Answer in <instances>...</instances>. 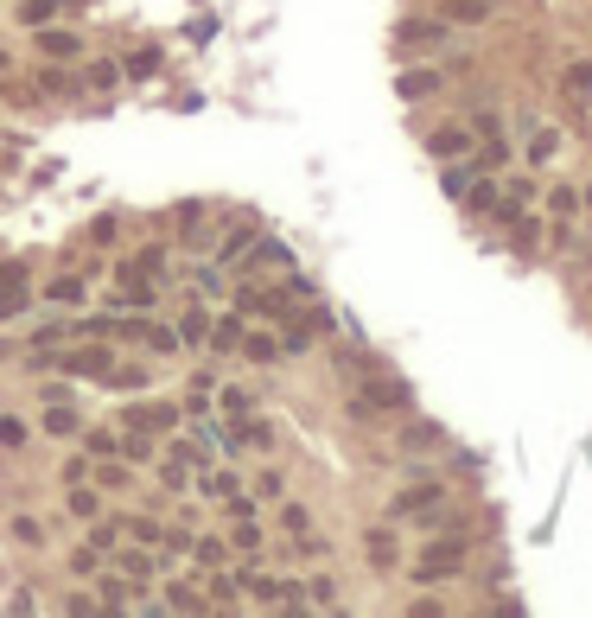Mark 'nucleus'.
Instances as JSON below:
<instances>
[{"label": "nucleus", "instance_id": "nucleus-42", "mask_svg": "<svg viewBox=\"0 0 592 618\" xmlns=\"http://www.w3.org/2000/svg\"><path fill=\"white\" fill-rule=\"evenodd\" d=\"M13 542H20V548H45V529H39V517H13Z\"/></svg>", "mask_w": 592, "mask_h": 618}, {"label": "nucleus", "instance_id": "nucleus-45", "mask_svg": "<svg viewBox=\"0 0 592 618\" xmlns=\"http://www.w3.org/2000/svg\"><path fill=\"white\" fill-rule=\"evenodd\" d=\"M90 243H96V249H115V217H96V223H90Z\"/></svg>", "mask_w": 592, "mask_h": 618}, {"label": "nucleus", "instance_id": "nucleus-27", "mask_svg": "<svg viewBox=\"0 0 592 618\" xmlns=\"http://www.w3.org/2000/svg\"><path fill=\"white\" fill-rule=\"evenodd\" d=\"M306 606L332 612V606H338V580H332V574H312V580H306Z\"/></svg>", "mask_w": 592, "mask_h": 618}, {"label": "nucleus", "instance_id": "nucleus-4", "mask_svg": "<svg viewBox=\"0 0 592 618\" xmlns=\"http://www.w3.org/2000/svg\"><path fill=\"white\" fill-rule=\"evenodd\" d=\"M440 497H446L440 478H414V485H402V491L389 497V517H421V510L440 504Z\"/></svg>", "mask_w": 592, "mask_h": 618}, {"label": "nucleus", "instance_id": "nucleus-15", "mask_svg": "<svg viewBox=\"0 0 592 618\" xmlns=\"http://www.w3.org/2000/svg\"><path fill=\"white\" fill-rule=\"evenodd\" d=\"M77 90H83V77H71L58 58H45V64H39V96H77Z\"/></svg>", "mask_w": 592, "mask_h": 618}, {"label": "nucleus", "instance_id": "nucleus-20", "mask_svg": "<svg viewBox=\"0 0 592 618\" xmlns=\"http://www.w3.org/2000/svg\"><path fill=\"white\" fill-rule=\"evenodd\" d=\"M561 96L586 109V102H592V64H567V71H561Z\"/></svg>", "mask_w": 592, "mask_h": 618}, {"label": "nucleus", "instance_id": "nucleus-44", "mask_svg": "<svg viewBox=\"0 0 592 618\" xmlns=\"http://www.w3.org/2000/svg\"><path fill=\"white\" fill-rule=\"evenodd\" d=\"M32 434H26V421L20 415H0V446H7V453H13V446H26Z\"/></svg>", "mask_w": 592, "mask_h": 618}, {"label": "nucleus", "instance_id": "nucleus-8", "mask_svg": "<svg viewBox=\"0 0 592 618\" xmlns=\"http://www.w3.org/2000/svg\"><path fill=\"white\" fill-rule=\"evenodd\" d=\"M153 478H160L166 491H191V478H198V466H191V459L179 453V446H172V453H160V459H153Z\"/></svg>", "mask_w": 592, "mask_h": 618}, {"label": "nucleus", "instance_id": "nucleus-19", "mask_svg": "<svg viewBox=\"0 0 592 618\" xmlns=\"http://www.w3.org/2000/svg\"><path fill=\"white\" fill-rule=\"evenodd\" d=\"M211 351H242V313H223L211 319V338H204Z\"/></svg>", "mask_w": 592, "mask_h": 618}, {"label": "nucleus", "instance_id": "nucleus-33", "mask_svg": "<svg viewBox=\"0 0 592 618\" xmlns=\"http://www.w3.org/2000/svg\"><path fill=\"white\" fill-rule=\"evenodd\" d=\"M554 153H561V134H554V128H535V134H529V160H535V166H548Z\"/></svg>", "mask_w": 592, "mask_h": 618}, {"label": "nucleus", "instance_id": "nucleus-32", "mask_svg": "<svg viewBox=\"0 0 592 618\" xmlns=\"http://www.w3.org/2000/svg\"><path fill=\"white\" fill-rule=\"evenodd\" d=\"M242 357H249V364H274V357H281V338H268V332L242 338Z\"/></svg>", "mask_w": 592, "mask_h": 618}, {"label": "nucleus", "instance_id": "nucleus-26", "mask_svg": "<svg viewBox=\"0 0 592 618\" xmlns=\"http://www.w3.org/2000/svg\"><path fill=\"white\" fill-rule=\"evenodd\" d=\"M446 13L459 26H478V20H491V13H497V0H446Z\"/></svg>", "mask_w": 592, "mask_h": 618}, {"label": "nucleus", "instance_id": "nucleus-7", "mask_svg": "<svg viewBox=\"0 0 592 618\" xmlns=\"http://www.w3.org/2000/svg\"><path fill=\"white\" fill-rule=\"evenodd\" d=\"M32 39H39V58H58V64H77V58H83V39H77L71 26H58V32H51V26H32Z\"/></svg>", "mask_w": 592, "mask_h": 618}, {"label": "nucleus", "instance_id": "nucleus-24", "mask_svg": "<svg viewBox=\"0 0 592 618\" xmlns=\"http://www.w3.org/2000/svg\"><path fill=\"white\" fill-rule=\"evenodd\" d=\"M402 45H440L446 39V26L440 20H402V32H395Z\"/></svg>", "mask_w": 592, "mask_h": 618}, {"label": "nucleus", "instance_id": "nucleus-53", "mask_svg": "<svg viewBox=\"0 0 592 618\" xmlns=\"http://www.w3.org/2000/svg\"><path fill=\"white\" fill-rule=\"evenodd\" d=\"M586 204H592V185H586Z\"/></svg>", "mask_w": 592, "mask_h": 618}, {"label": "nucleus", "instance_id": "nucleus-39", "mask_svg": "<svg viewBox=\"0 0 592 618\" xmlns=\"http://www.w3.org/2000/svg\"><path fill=\"white\" fill-rule=\"evenodd\" d=\"M58 20V0H20V26H45Z\"/></svg>", "mask_w": 592, "mask_h": 618}, {"label": "nucleus", "instance_id": "nucleus-36", "mask_svg": "<svg viewBox=\"0 0 592 618\" xmlns=\"http://www.w3.org/2000/svg\"><path fill=\"white\" fill-rule=\"evenodd\" d=\"M211 338V313H185L179 319V345H204Z\"/></svg>", "mask_w": 592, "mask_h": 618}, {"label": "nucleus", "instance_id": "nucleus-37", "mask_svg": "<svg viewBox=\"0 0 592 618\" xmlns=\"http://www.w3.org/2000/svg\"><path fill=\"white\" fill-rule=\"evenodd\" d=\"M83 446H90V459H109V453H121V434H109V427H90V434H83Z\"/></svg>", "mask_w": 592, "mask_h": 618}, {"label": "nucleus", "instance_id": "nucleus-31", "mask_svg": "<svg viewBox=\"0 0 592 618\" xmlns=\"http://www.w3.org/2000/svg\"><path fill=\"white\" fill-rule=\"evenodd\" d=\"M96 510H102V497H96V485H83V478H77V485H71V517H77V523H90Z\"/></svg>", "mask_w": 592, "mask_h": 618}, {"label": "nucleus", "instance_id": "nucleus-12", "mask_svg": "<svg viewBox=\"0 0 592 618\" xmlns=\"http://www.w3.org/2000/svg\"><path fill=\"white\" fill-rule=\"evenodd\" d=\"M128 427H160V434H172V427H179V408H172V402H134Z\"/></svg>", "mask_w": 592, "mask_h": 618}, {"label": "nucleus", "instance_id": "nucleus-51", "mask_svg": "<svg viewBox=\"0 0 592 618\" xmlns=\"http://www.w3.org/2000/svg\"><path fill=\"white\" fill-rule=\"evenodd\" d=\"M529 198H535V179L516 173V179H510V204H529Z\"/></svg>", "mask_w": 592, "mask_h": 618}, {"label": "nucleus", "instance_id": "nucleus-5", "mask_svg": "<svg viewBox=\"0 0 592 618\" xmlns=\"http://www.w3.org/2000/svg\"><path fill=\"white\" fill-rule=\"evenodd\" d=\"M472 141H478V134L465 128V122H446V128H433V134H427V153L446 166V160H465V153H472Z\"/></svg>", "mask_w": 592, "mask_h": 618}, {"label": "nucleus", "instance_id": "nucleus-25", "mask_svg": "<svg viewBox=\"0 0 592 618\" xmlns=\"http://www.w3.org/2000/svg\"><path fill=\"white\" fill-rule=\"evenodd\" d=\"M261 536H268L261 517H242V523L230 529V548H236V555H261Z\"/></svg>", "mask_w": 592, "mask_h": 618}, {"label": "nucleus", "instance_id": "nucleus-50", "mask_svg": "<svg viewBox=\"0 0 592 618\" xmlns=\"http://www.w3.org/2000/svg\"><path fill=\"white\" fill-rule=\"evenodd\" d=\"M58 612H77V618H83V612H96V593H71V599H58Z\"/></svg>", "mask_w": 592, "mask_h": 618}, {"label": "nucleus", "instance_id": "nucleus-1", "mask_svg": "<svg viewBox=\"0 0 592 618\" xmlns=\"http://www.w3.org/2000/svg\"><path fill=\"white\" fill-rule=\"evenodd\" d=\"M465 555H472V542H465V536H433L421 555L408 561V580H414V587H440V580H459Z\"/></svg>", "mask_w": 592, "mask_h": 618}, {"label": "nucleus", "instance_id": "nucleus-11", "mask_svg": "<svg viewBox=\"0 0 592 618\" xmlns=\"http://www.w3.org/2000/svg\"><path fill=\"white\" fill-rule=\"evenodd\" d=\"M198 587H204V580H166V599H160V606H166V612H211V599H204Z\"/></svg>", "mask_w": 592, "mask_h": 618}, {"label": "nucleus", "instance_id": "nucleus-47", "mask_svg": "<svg viewBox=\"0 0 592 618\" xmlns=\"http://www.w3.org/2000/svg\"><path fill=\"white\" fill-rule=\"evenodd\" d=\"M223 415H230V421L249 415V389H223Z\"/></svg>", "mask_w": 592, "mask_h": 618}, {"label": "nucleus", "instance_id": "nucleus-16", "mask_svg": "<svg viewBox=\"0 0 592 618\" xmlns=\"http://www.w3.org/2000/svg\"><path fill=\"white\" fill-rule=\"evenodd\" d=\"M433 90H440V71H427V64H421V71H402V77H395V96H402V102H427Z\"/></svg>", "mask_w": 592, "mask_h": 618}, {"label": "nucleus", "instance_id": "nucleus-6", "mask_svg": "<svg viewBox=\"0 0 592 618\" xmlns=\"http://www.w3.org/2000/svg\"><path fill=\"white\" fill-rule=\"evenodd\" d=\"M230 574H236L242 599H255V606H281V599H287V580H274V574H261V568H230Z\"/></svg>", "mask_w": 592, "mask_h": 618}, {"label": "nucleus", "instance_id": "nucleus-13", "mask_svg": "<svg viewBox=\"0 0 592 618\" xmlns=\"http://www.w3.org/2000/svg\"><path fill=\"white\" fill-rule=\"evenodd\" d=\"M45 434L51 440H77L83 434V415H77L71 402H45Z\"/></svg>", "mask_w": 592, "mask_h": 618}, {"label": "nucleus", "instance_id": "nucleus-29", "mask_svg": "<svg viewBox=\"0 0 592 618\" xmlns=\"http://www.w3.org/2000/svg\"><path fill=\"white\" fill-rule=\"evenodd\" d=\"M363 548H370L376 568H395V555H402V548H395V529H370V542H363Z\"/></svg>", "mask_w": 592, "mask_h": 618}, {"label": "nucleus", "instance_id": "nucleus-34", "mask_svg": "<svg viewBox=\"0 0 592 618\" xmlns=\"http://www.w3.org/2000/svg\"><path fill=\"white\" fill-rule=\"evenodd\" d=\"M497 198H503L497 179H472V192H465L459 204H472V211H497Z\"/></svg>", "mask_w": 592, "mask_h": 618}, {"label": "nucleus", "instance_id": "nucleus-48", "mask_svg": "<svg viewBox=\"0 0 592 618\" xmlns=\"http://www.w3.org/2000/svg\"><path fill=\"white\" fill-rule=\"evenodd\" d=\"M242 249H249V223H236V230L223 236V262H230V255H242Z\"/></svg>", "mask_w": 592, "mask_h": 618}, {"label": "nucleus", "instance_id": "nucleus-49", "mask_svg": "<svg viewBox=\"0 0 592 618\" xmlns=\"http://www.w3.org/2000/svg\"><path fill=\"white\" fill-rule=\"evenodd\" d=\"M191 281H198V294H211V300L223 294V274H217V268H198V274H191Z\"/></svg>", "mask_w": 592, "mask_h": 618}, {"label": "nucleus", "instance_id": "nucleus-30", "mask_svg": "<svg viewBox=\"0 0 592 618\" xmlns=\"http://www.w3.org/2000/svg\"><path fill=\"white\" fill-rule=\"evenodd\" d=\"M115 568H121V574H128V580H134V587H141V580H153V548H141V542H134V555H121V561H115Z\"/></svg>", "mask_w": 592, "mask_h": 618}, {"label": "nucleus", "instance_id": "nucleus-40", "mask_svg": "<svg viewBox=\"0 0 592 618\" xmlns=\"http://www.w3.org/2000/svg\"><path fill=\"white\" fill-rule=\"evenodd\" d=\"M96 568H102V548H71V574H83V580H96Z\"/></svg>", "mask_w": 592, "mask_h": 618}, {"label": "nucleus", "instance_id": "nucleus-43", "mask_svg": "<svg viewBox=\"0 0 592 618\" xmlns=\"http://www.w3.org/2000/svg\"><path fill=\"white\" fill-rule=\"evenodd\" d=\"M548 211H554V217H573V211H580V192H573V185H554V192H548Z\"/></svg>", "mask_w": 592, "mask_h": 618}, {"label": "nucleus", "instance_id": "nucleus-9", "mask_svg": "<svg viewBox=\"0 0 592 618\" xmlns=\"http://www.w3.org/2000/svg\"><path fill=\"white\" fill-rule=\"evenodd\" d=\"M96 606H109V612H134V580H128V574H102V568H96Z\"/></svg>", "mask_w": 592, "mask_h": 618}, {"label": "nucleus", "instance_id": "nucleus-28", "mask_svg": "<svg viewBox=\"0 0 592 618\" xmlns=\"http://www.w3.org/2000/svg\"><path fill=\"white\" fill-rule=\"evenodd\" d=\"M249 268H293V249L287 243H255V255H249Z\"/></svg>", "mask_w": 592, "mask_h": 618}, {"label": "nucleus", "instance_id": "nucleus-46", "mask_svg": "<svg viewBox=\"0 0 592 618\" xmlns=\"http://www.w3.org/2000/svg\"><path fill=\"white\" fill-rule=\"evenodd\" d=\"M255 497H287V478L281 472H261L255 478Z\"/></svg>", "mask_w": 592, "mask_h": 618}, {"label": "nucleus", "instance_id": "nucleus-17", "mask_svg": "<svg viewBox=\"0 0 592 618\" xmlns=\"http://www.w3.org/2000/svg\"><path fill=\"white\" fill-rule=\"evenodd\" d=\"M83 294H90L83 274H58V281H45V306H77Z\"/></svg>", "mask_w": 592, "mask_h": 618}, {"label": "nucleus", "instance_id": "nucleus-10", "mask_svg": "<svg viewBox=\"0 0 592 618\" xmlns=\"http://www.w3.org/2000/svg\"><path fill=\"white\" fill-rule=\"evenodd\" d=\"M230 536H191V561H198V574H217V568H230Z\"/></svg>", "mask_w": 592, "mask_h": 618}, {"label": "nucleus", "instance_id": "nucleus-23", "mask_svg": "<svg viewBox=\"0 0 592 618\" xmlns=\"http://www.w3.org/2000/svg\"><path fill=\"white\" fill-rule=\"evenodd\" d=\"M121 77L153 83V77H160V51H128V58H121Z\"/></svg>", "mask_w": 592, "mask_h": 618}, {"label": "nucleus", "instance_id": "nucleus-14", "mask_svg": "<svg viewBox=\"0 0 592 618\" xmlns=\"http://www.w3.org/2000/svg\"><path fill=\"white\" fill-rule=\"evenodd\" d=\"M96 485L102 491H134V459H121V453L96 459Z\"/></svg>", "mask_w": 592, "mask_h": 618}, {"label": "nucleus", "instance_id": "nucleus-52", "mask_svg": "<svg viewBox=\"0 0 592 618\" xmlns=\"http://www.w3.org/2000/svg\"><path fill=\"white\" fill-rule=\"evenodd\" d=\"M0 77H13V58H7V51H0Z\"/></svg>", "mask_w": 592, "mask_h": 618}, {"label": "nucleus", "instance_id": "nucleus-2", "mask_svg": "<svg viewBox=\"0 0 592 618\" xmlns=\"http://www.w3.org/2000/svg\"><path fill=\"white\" fill-rule=\"evenodd\" d=\"M414 408V389L402 376H376V383H363V396H351V415L370 421V415H408Z\"/></svg>", "mask_w": 592, "mask_h": 618}, {"label": "nucleus", "instance_id": "nucleus-18", "mask_svg": "<svg viewBox=\"0 0 592 618\" xmlns=\"http://www.w3.org/2000/svg\"><path fill=\"white\" fill-rule=\"evenodd\" d=\"M83 90H115V83H128V77H121V64L115 58H90V64H83Z\"/></svg>", "mask_w": 592, "mask_h": 618}, {"label": "nucleus", "instance_id": "nucleus-38", "mask_svg": "<svg viewBox=\"0 0 592 618\" xmlns=\"http://www.w3.org/2000/svg\"><path fill=\"white\" fill-rule=\"evenodd\" d=\"M281 529H287L293 542H300L306 529H312V510H306V504H281Z\"/></svg>", "mask_w": 592, "mask_h": 618}, {"label": "nucleus", "instance_id": "nucleus-35", "mask_svg": "<svg viewBox=\"0 0 592 618\" xmlns=\"http://www.w3.org/2000/svg\"><path fill=\"white\" fill-rule=\"evenodd\" d=\"M121 529H128V542H141V548H160V536H166V529L153 523V517H128Z\"/></svg>", "mask_w": 592, "mask_h": 618}, {"label": "nucleus", "instance_id": "nucleus-41", "mask_svg": "<svg viewBox=\"0 0 592 618\" xmlns=\"http://www.w3.org/2000/svg\"><path fill=\"white\" fill-rule=\"evenodd\" d=\"M402 446H414V453H421V446H440V427H433V421H414V427H402Z\"/></svg>", "mask_w": 592, "mask_h": 618}, {"label": "nucleus", "instance_id": "nucleus-22", "mask_svg": "<svg viewBox=\"0 0 592 618\" xmlns=\"http://www.w3.org/2000/svg\"><path fill=\"white\" fill-rule=\"evenodd\" d=\"M472 179H478V166H472V160H446V173H440L446 198H465V192H472Z\"/></svg>", "mask_w": 592, "mask_h": 618}, {"label": "nucleus", "instance_id": "nucleus-3", "mask_svg": "<svg viewBox=\"0 0 592 618\" xmlns=\"http://www.w3.org/2000/svg\"><path fill=\"white\" fill-rule=\"evenodd\" d=\"M293 306H300V300H293L287 287L274 281V287H249V294L236 300V313H242V319H287Z\"/></svg>", "mask_w": 592, "mask_h": 618}, {"label": "nucleus", "instance_id": "nucleus-21", "mask_svg": "<svg viewBox=\"0 0 592 618\" xmlns=\"http://www.w3.org/2000/svg\"><path fill=\"white\" fill-rule=\"evenodd\" d=\"M141 345L153 351V357H172V351H179V325H141Z\"/></svg>", "mask_w": 592, "mask_h": 618}]
</instances>
